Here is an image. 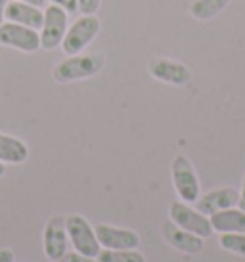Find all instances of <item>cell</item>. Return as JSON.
I'll return each instance as SVG.
<instances>
[{
  "label": "cell",
  "instance_id": "cb8c5ba5",
  "mask_svg": "<svg viewBox=\"0 0 245 262\" xmlns=\"http://www.w3.org/2000/svg\"><path fill=\"white\" fill-rule=\"evenodd\" d=\"M10 0H0V25L6 21V6Z\"/></svg>",
  "mask_w": 245,
  "mask_h": 262
},
{
  "label": "cell",
  "instance_id": "d6986e66",
  "mask_svg": "<svg viewBox=\"0 0 245 262\" xmlns=\"http://www.w3.org/2000/svg\"><path fill=\"white\" fill-rule=\"evenodd\" d=\"M80 14H96L101 6V0H77Z\"/></svg>",
  "mask_w": 245,
  "mask_h": 262
},
{
  "label": "cell",
  "instance_id": "8992f818",
  "mask_svg": "<svg viewBox=\"0 0 245 262\" xmlns=\"http://www.w3.org/2000/svg\"><path fill=\"white\" fill-rule=\"evenodd\" d=\"M169 219L173 220L176 226H180L182 230L186 232H192L199 237H211L213 235V226H211V220L207 214L199 212L197 209L190 207V203H184V201H173L171 207H169Z\"/></svg>",
  "mask_w": 245,
  "mask_h": 262
},
{
  "label": "cell",
  "instance_id": "277c9868",
  "mask_svg": "<svg viewBox=\"0 0 245 262\" xmlns=\"http://www.w3.org/2000/svg\"><path fill=\"white\" fill-rule=\"evenodd\" d=\"M67 27H69V14L56 4H46L44 6L43 27L38 29L40 48L48 52L59 48L65 33H67Z\"/></svg>",
  "mask_w": 245,
  "mask_h": 262
},
{
  "label": "cell",
  "instance_id": "ba28073f",
  "mask_svg": "<svg viewBox=\"0 0 245 262\" xmlns=\"http://www.w3.org/2000/svg\"><path fill=\"white\" fill-rule=\"evenodd\" d=\"M67 245H69V235H67L65 216H52L46 222V228H44L43 233L44 255L48 260L58 262L67 253Z\"/></svg>",
  "mask_w": 245,
  "mask_h": 262
},
{
  "label": "cell",
  "instance_id": "52a82bcc",
  "mask_svg": "<svg viewBox=\"0 0 245 262\" xmlns=\"http://www.w3.org/2000/svg\"><path fill=\"white\" fill-rule=\"evenodd\" d=\"M0 44L23 54H35L40 50V33L25 25L4 21L0 25Z\"/></svg>",
  "mask_w": 245,
  "mask_h": 262
},
{
  "label": "cell",
  "instance_id": "484cf974",
  "mask_svg": "<svg viewBox=\"0 0 245 262\" xmlns=\"http://www.w3.org/2000/svg\"><path fill=\"white\" fill-rule=\"evenodd\" d=\"M4 172H6V165H4V163H0V178L4 176Z\"/></svg>",
  "mask_w": 245,
  "mask_h": 262
},
{
  "label": "cell",
  "instance_id": "7402d4cb",
  "mask_svg": "<svg viewBox=\"0 0 245 262\" xmlns=\"http://www.w3.org/2000/svg\"><path fill=\"white\" fill-rule=\"evenodd\" d=\"M0 262H14V253L10 249H0Z\"/></svg>",
  "mask_w": 245,
  "mask_h": 262
},
{
  "label": "cell",
  "instance_id": "e0dca14e",
  "mask_svg": "<svg viewBox=\"0 0 245 262\" xmlns=\"http://www.w3.org/2000/svg\"><path fill=\"white\" fill-rule=\"evenodd\" d=\"M96 262H146V256L138 249H129V251L104 249V251L98 253Z\"/></svg>",
  "mask_w": 245,
  "mask_h": 262
},
{
  "label": "cell",
  "instance_id": "6da1fadb",
  "mask_svg": "<svg viewBox=\"0 0 245 262\" xmlns=\"http://www.w3.org/2000/svg\"><path fill=\"white\" fill-rule=\"evenodd\" d=\"M106 66V58L100 52H92V54H75V56H67L62 59L58 66L54 67L52 77L59 84H69V82H77V80H85L90 77H96Z\"/></svg>",
  "mask_w": 245,
  "mask_h": 262
},
{
  "label": "cell",
  "instance_id": "603a6c76",
  "mask_svg": "<svg viewBox=\"0 0 245 262\" xmlns=\"http://www.w3.org/2000/svg\"><path fill=\"white\" fill-rule=\"evenodd\" d=\"M238 207L241 211H245V176H243V182H241V189H239V201Z\"/></svg>",
  "mask_w": 245,
  "mask_h": 262
},
{
  "label": "cell",
  "instance_id": "ffe728a7",
  "mask_svg": "<svg viewBox=\"0 0 245 262\" xmlns=\"http://www.w3.org/2000/svg\"><path fill=\"white\" fill-rule=\"evenodd\" d=\"M58 262H96V258H94V256L83 255V253H77V251H73V253L67 251Z\"/></svg>",
  "mask_w": 245,
  "mask_h": 262
},
{
  "label": "cell",
  "instance_id": "9a60e30c",
  "mask_svg": "<svg viewBox=\"0 0 245 262\" xmlns=\"http://www.w3.org/2000/svg\"><path fill=\"white\" fill-rule=\"evenodd\" d=\"M29 157V147L23 140L0 132V163L4 165H22Z\"/></svg>",
  "mask_w": 245,
  "mask_h": 262
},
{
  "label": "cell",
  "instance_id": "5bb4252c",
  "mask_svg": "<svg viewBox=\"0 0 245 262\" xmlns=\"http://www.w3.org/2000/svg\"><path fill=\"white\" fill-rule=\"evenodd\" d=\"M213 230L218 233H245V211L241 209H224L209 216Z\"/></svg>",
  "mask_w": 245,
  "mask_h": 262
},
{
  "label": "cell",
  "instance_id": "7a4b0ae2",
  "mask_svg": "<svg viewBox=\"0 0 245 262\" xmlns=\"http://www.w3.org/2000/svg\"><path fill=\"white\" fill-rule=\"evenodd\" d=\"M101 21L96 14H80L73 23H69L67 33H65L64 40H62V50L67 56H75V54H83L92 40L100 35Z\"/></svg>",
  "mask_w": 245,
  "mask_h": 262
},
{
  "label": "cell",
  "instance_id": "2e32d148",
  "mask_svg": "<svg viewBox=\"0 0 245 262\" xmlns=\"http://www.w3.org/2000/svg\"><path fill=\"white\" fill-rule=\"evenodd\" d=\"M232 0H194L190 4V15L197 21H209L220 15Z\"/></svg>",
  "mask_w": 245,
  "mask_h": 262
},
{
  "label": "cell",
  "instance_id": "7c38bea8",
  "mask_svg": "<svg viewBox=\"0 0 245 262\" xmlns=\"http://www.w3.org/2000/svg\"><path fill=\"white\" fill-rule=\"evenodd\" d=\"M161 232H163V237H165L167 243L176 249V251H180V253L197 255V253L203 251V237L182 230L180 226H176L173 220H167L163 228H161Z\"/></svg>",
  "mask_w": 245,
  "mask_h": 262
},
{
  "label": "cell",
  "instance_id": "ac0fdd59",
  "mask_svg": "<svg viewBox=\"0 0 245 262\" xmlns=\"http://www.w3.org/2000/svg\"><path fill=\"white\" fill-rule=\"evenodd\" d=\"M218 243L232 255L245 256V233H220Z\"/></svg>",
  "mask_w": 245,
  "mask_h": 262
},
{
  "label": "cell",
  "instance_id": "30bf717a",
  "mask_svg": "<svg viewBox=\"0 0 245 262\" xmlns=\"http://www.w3.org/2000/svg\"><path fill=\"white\" fill-rule=\"evenodd\" d=\"M150 75L159 82L173 84V86H186L192 80V71L190 67L167 58H155L150 63Z\"/></svg>",
  "mask_w": 245,
  "mask_h": 262
},
{
  "label": "cell",
  "instance_id": "5b68a950",
  "mask_svg": "<svg viewBox=\"0 0 245 262\" xmlns=\"http://www.w3.org/2000/svg\"><path fill=\"white\" fill-rule=\"evenodd\" d=\"M65 226H67V235H69V243L73 245V249L77 253L96 258L101 247L92 224L80 214H69L65 216Z\"/></svg>",
  "mask_w": 245,
  "mask_h": 262
},
{
  "label": "cell",
  "instance_id": "4fadbf2b",
  "mask_svg": "<svg viewBox=\"0 0 245 262\" xmlns=\"http://www.w3.org/2000/svg\"><path fill=\"white\" fill-rule=\"evenodd\" d=\"M44 8L33 6L27 2H19V0H10L6 6V21L17 23V25H25L31 29H40L43 27Z\"/></svg>",
  "mask_w": 245,
  "mask_h": 262
},
{
  "label": "cell",
  "instance_id": "d4e9b609",
  "mask_svg": "<svg viewBox=\"0 0 245 262\" xmlns=\"http://www.w3.org/2000/svg\"><path fill=\"white\" fill-rule=\"evenodd\" d=\"M19 2H27V4H33V6H38V8L46 6V0H19Z\"/></svg>",
  "mask_w": 245,
  "mask_h": 262
},
{
  "label": "cell",
  "instance_id": "8fae6325",
  "mask_svg": "<svg viewBox=\"0 0 245 262\" xmlns=\"http://www.w3.org/2000/svg\"><path fill=\"white\" fill-rule=\"evenodd\" d=\"M239 201V191L236 188H216L207 191L205 195H199V199L195 201V209L203 214H215L218 211H224V209H230V207H236Z\"/></svg>",
  "mask_w": 245,
  "mask_h": 262
},
{
  "label": "cell",
  "instance_id": "3957f363",
  "mask_svg": "<svg viewBox=\"0 0 245 262\" xmlns=\"http://www.w3.org/2000/svg\"><path fill=\"white\" fill-rule=\"evenodd\" d=\"M171 178L176 193L184 203H195L201 195V184L199 176L195 172L192 161L186 155H176L171 163Z\"/></svg>",
  "mask_w": 245,
  "mask_h": 262
},
{
  "label": "cell",
  "instance_id": "9c48e42d",
  "mask_svg": "<svg viewBox=\"0 0 245 262\" xmlns=\"http://www.w3.org/2000/svg\"><path fill=\"white\" fill-rule=\"evenodd\" d=\"M96 237L100 241V247L111 251H129L140 247V235L129 228H117L109 224L94 226Z\"/></svg>",
  "mask_w": 245,
  "mask_h": 262
},
{
  "label": "cell",
  "instance_id": "44dd1931",
  "mask_svg": "<svg viewBox=\"0 0 245 262\" xmlns=\"http://www.w3.org/2000/svg\"><path fill=\"white\" fill-rule=\"evenodd\" d=\"M50 4L59 6L62 10H65L67 14H75V12H79V2H77V0H52Z\"/></svg>",
  "mask_w": 245,
  "mask_h": 262
}]
</instances>
